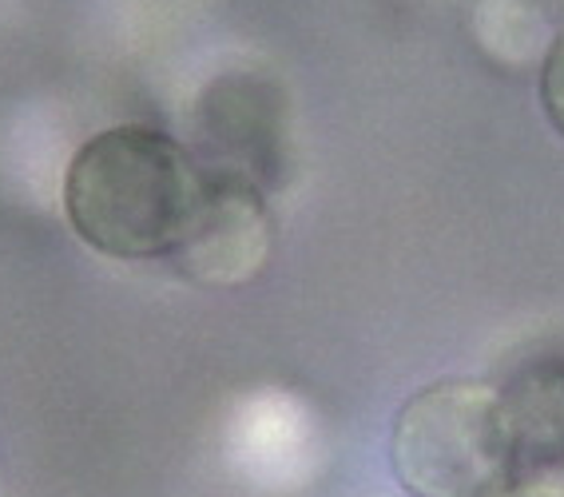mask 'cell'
Listing matches in <instances>:
<instances>
[{"label":"cell","instance_id":"1","mask_svg":"<svg viewBox=\"0 0 564 497\" xmlns=\"http://www.w3.org/2000/svg\"><path fill=\"white\" fill-rule=\"evenodd\" d=\"M207 175L172 136L152 128H108L72 155L64 212L72 231L108 259L175 255L192 227Z\"/></svg>","mask_w":564,"mask_h":497},{"label":"cell","instance_id":"6","mask_svg":"<svg viewBox=\"0 0 564 497\" xmlns=\"http://www.w3.org/2000/svg\"><path fill=\"white\" fill-rule=\"evenodd\" d=\"M497 497H564V482L556 477H529V482H513Z\"/></svg>","mask_w":564,"mask_h":497},{"label":"cell","instance_id":"2","mask_svg":"<svg viewBox=\"0 0 564 497\" xmlns=\"http://www.w3.org/2000/svg\"><path fill=\"white\" fill-rule=\"evenodd\" d=\"M390 466L410 497H497L521 466L509 402L485 382H434L393 418Z\"/></svg>","mask_w":564,"mask_h":497},{"label":"cell","instance_id":"4","mask_svg":"<svg viewBox=\"0 0 564 497\" xmlns=\"http://www.w3.org/2000/svg\"><path fill=\"white\" fill-rule=\"evenodd\" d=\"M517 430L521 466L564 462V370H536L517 390H501Z\"/></svg>","mask_w":564,"mask_h":497},{"label":"cell","instance_id":"5","mask_svg":"<svg viewBox=\"0 0 564 497\" xmlns=\"http://www.w3.org/2000/svg\"><path fill=\"white\" fill-rule=\"evenodd\" d=\"M541 104L553 128L564 136V32L553 41V48L544 52V68H541Z\"/></svg>","mask_w":564,"mask_h":497},{"label":"cell","instance_id":"3","mask_svg":"<svg viewBox=\"0 0 564 497\" xmlns=\"http://www.w3.org/2000/svg\"><path fill=\"white\" fill-rule=\"evenodd\" d=\"M274 247L271 212L239 175H207L192 227L175 247V267L199 287H242L259 279Z\"/></svg>","mask_w":564,"mask_h":497}]
</instances>
